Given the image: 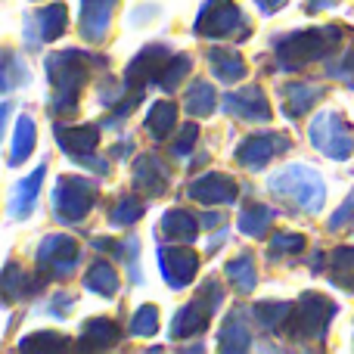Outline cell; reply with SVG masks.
Listing matches in <instances>:
<instances>
[{"label":"cell","instance_id":"cell-13","mask_svg":"<svg viewBox=\"0 0 354 354\" xmlns=\"http://www.w3.org/2000/svg\"><path fill=\"white\" fill-rule=\"evenodd\" d=\"M292 143L286 140L283 134H258V137H245L243 143L236 147V162L245 168H264L274 156L286 153Z\"/></svg>","mask_w":354,"mask_h":354},{"label":"cell","instance_id":"cell-2","mask_svg":"<svg viewBox=\"0 0 354 354\" xmlns=\"http://www.w3.org/2000/svg\"><path fill=\"white\" fill-rule=\"evenodd\" d=\"M345 31L339 25H324V28H305L295 31V35L277 41V66L283 72H295V68H305L311 62L330 56L333 50L342 44Z\"/></svg>","mask_w":354,"mask_h":354},{"label":"cell","instance_id":"cell-1","mask_svg":"<svg viewBox=\"0 0 354 354\" xmlns=\"http://www.w3.org/2000/svg\"><path fill=\"white\" fill-rule=\"evenodd\" d=\"M91 66H97V56H87L81 50H59L47 56V78L53 84V100H50L53 115H66L78 106V93L87 84Z\"/></svg>","mask_w":354,"mask_h":354},{"label":"cell","instance_id":"cell-47","mask_svg":"<svg viewBox=\"0 0 354 354\" xmlns=\"http://www.w3.org/2000/svg\"><path fill=\"white\" fill-rule=\"evenodd\" d=\"M336 0H308V12H317V10H330Z\"/></svg>","mask_w":354,"mask_h":354},{"label":"cell","instance_id":"cell-37","mask_svg":"<svg viewBox=\"0 0 354 354\" xmlns=\"http://www.w3.org/2000/svg\"><path fill=\"white\" fill-rule=\"evenodd\" d=\"M305 249V236L301 233H274L268 245L270 258H286V255H299Z\"/></svg>","mask_w":354,"mask_h":354},{"label":"cell","instance_id":"cell-14","mask_svg":"<svg viewBox=\"0 0 354 354\" xmlns=\"http://www.w3.org/2000/svg\"><path fill=\"white\" fill-rule=\"evenodd\" d=\"M187 196L196 202H205V205H230L236 202V180L221 171H208L189 183Z\"/></svg>","mask_w":354,"mask_h":354},{"label":"cell","instance_id":"cell-36","mask_svg":"<svg viewBox=\"0 0 354 354\" xmlns=\"http://www.w3.org/2000/svg\"><path fill=\"white\" fill-rule=\"evenodd\" d=\"M68 339L59 333H35V336H25L19 342V351H66Z\"/></svg>","mask_w":354,"mask_h":354},{"label":"cell","instance_id":"cell-27","mask_svg":"<svg viewBox=\"0 0 354 354\" xmlns=\"http://www.w3.org/2000/svg\"><path fill=\"white\" fill-rule=\"evenodd\" d=\"M270 224H274V208L261 205V202H249L243 208V214H239V230L245 236H264Z\"/></svg>","mask_w":354,"mask_h":354},{"label":"cell","instance_id":"cell-45","mask_svg":"<svg viewBox=\"0 0 354 354\" xmlns=\"http://www.w3.org/2000/svg\"><path fill=\"white\" fill-rule=\"evenodd\" d=\"M221 221H224V218H221L218 212H205V214L199 218V224H202V227H214V224H221Z\"/></svg>","mask_w":354,"mask_h":354},{"label":"cell","instance_id":"cell-7","mask_svg":"<svg viewBox=\"0 0 354 354\" xmlns=\"http://www.w3.org/2000/svg\"><path fill=\"white\" fill-rule=\"evenodd\" d=\"M308 134H311V143L317 153L330 156L336 162H345L354 153V134L339 112H320V115H314Z\"/></svg>","mask_w":354,"mask_h":354},{"label":"cell","instance_id":"cell-19","mask_svg":"<svg viewBox=\"0 0 354 354\" xmlns=\"http://www.w3.org/2000/svg\"><path fill=\"white\" fill-rule=\"evenodd\" d=\"M221 351L227 354H239V351H249L252 345V333H249V314L243 308L230 311L224 317V326H221Z\"/></svg>","mask_w":354,"mask_h":354},{"label":"cell","instance_id":"cell-44","mask_svg":"<svg viewBox=\"0 0 354 354\" xmlns=\"http://www.w3.org/2000/svg\"><path fill=\"white\" fill-rule=\"evenodd\" d=\"M351 221H354V193H351V199L336 212V218H330V230H342V227L351 224Z\"/></svg>","mask_w":354,"mask_h":354},{"label":"cell","instance_id":"cell-26","mask_svg":"<svg viewBox=\"0 0 354 354\" xmlns=\"http://www.w3.org/2000/svg\"><path fill=\"white\" fill-rule=\"evenodd\" d=\"M177 122V106L168 103V100H159V103L149 106V115H147V131L153 140H165L168 134L174 131Z\"/></svg>","mask_w":354,"mask_h":354},{"label":"cell","instance_id":"cell-39","mask_svg":"<svg viewBox=\"0 0 354 354\" xmlns=\"http://www.w3.org/2000/svg\"><path fill=\"white\" fill-rule=\"evenodd\" d=\"M3 62H6V66H3V91L10 93L16 84H25V81H28V68L19 66L16 53H6Z\"/></svg>","mask_w":354,"mask_h":354},{"label":"cell","instance_id":"cell-38","mask_svg":"<svg viewBox=\"0 0 354 354\" xmlns=\"http://www.w3.org/2000/svg\"><path fill=\"white\" fill-rule=\"evenodd\" d=\"M128 330H131V336H156V330H159V311H156V305H143L134 314Z\"/></svg>","mask_w":354,"mask_h":354},{"label":"cell","instance_id":"cell-16","mask_svg":"<svg viewBox=\"0 0 354 354\" xmlns=\"http://www.w3.org/2000/svg\"><path fill=\"white\" fill-rule=\"evenodd\" d=\"M168 183H171V171H168V165L159 159V156L147 153L137 159L134 189H140V193H147V196H162L168 189Z\"/></svg>","mask_w":354,"mask_h":354},{"label":"cell","instance_id":"cell-18","mask_svg":"<svg viewBox=\"0 0 354 354\" xmlns=\"http://www.w3.org/2000/svg\"><path fill=\"white\" fill-rule=\"evenodd\" d=\"M122 339V326L109 317H93L81 326V336H78V348L81 351H106L112 345H118Z\"/></svg>","mask_w":354,"mask_h":354},{"label":"cell","instance_id":"cell-46","mask_svg":"<svg viewBox=\"0 0 354 354\" xmlns=\"http://www.w3.org/2000/svg\"><path fill=\"white\" fill-rule=\"evenodd\" d=\"M258 6H261V12H274V10H280L286 0H255Z\"/></svg>","mask_w":354,"mask_h":354},{"label":"cell","instance_id":"cell-17","mask_svg":"<svg viewBox=\"0 0 354 354\" xmlns=\"http://www.w3.org/2000/svg\"><path fill=\"white\" fill-rule=\"evenodd\" d=\"M115 3L118 0H81V37L84 41H103Z\"/></svg>","mask_w":354,"mask_h":354},{"label":"cell","instance_id":"cell-4","mask_svg":"<svg viewBox=\"0 0 354 354\" xmlns=\"http://www.w3.org/2000/svg\"><path fill=\"white\" fill-rule=\"evenodd\" d=\"M333 314H336V305L330 299H324L317 292H305L299 299V305L292 308V314H289L283 333L289 339H324L326 330H330Z\"/></svg>","mask_w":354,"mask_h":354},{"label":"cell","instance_id":"cell-32","mask_svg":"<svg viewBox=\"0 0 354 354\" xmlns=\"http://www.w3.org/2000/svg\"><path fill=\"white\" fill-rule=\"evenodd\" d=\"M183 106H187L189 115H212L214 106H218V93H214V87L208 84V81H196L193 87L187 91V100H183Z\"/></svg>","mask_w":354,"mask_h":354},{"label":"cell","instance_id":"cell-20","mask_svg":"<svg viewBox=\"0 0 354 354\" xmlns=\"http://www.w3.org/2000/svg\"><path fill=\"white\" fill-rule=\"evenodd\" d=\"M208 62H212L214 78L224 81V84H236L239 78H245V59L233 47H212Z\"/></svg>","mask_w":354,"mask_h":354},{"label":"cell","instance_id":"cell-34","mask_svg":"<svg viewBox=\"0 0 354 354\" xmlns=\"http://www.w3.org/2000/svg\"><path fill=\"white\" fill-rule=\"evenodd\" d=\"M330 268H333V283L354 289V245H339V249H333Z\"/></svg>","mask_w":354,"mask_h":354},{"label":"cell","instance_id":"cell-8","mask_svg":"<svg viewBox=\"0 0 354 354\" xmlns=\"http://www.w3.org/2000/svg\"><path fill=\"white\" fill-rule=\"evenodd\" d=\"M193 28L202 37H245L252 31V25L245 22V16L239 12V6L233 0H205Z\"/></svg>","mask_w":354,"mask_h":354},{"label":"cell","instance_id":"cell-42","mask_svg":"<svg viewBox=\"0 0 354 354\" xmlns=\"http://www.w3.org/2000/svg\"><path fill=\"white\" fill-rule=\"evenodd\" d=\"M326 72L333 75V78H339V81H348V84H354V44H351V50L342 56V62H336V66H330Z\"/></svg>","mask_w":354,"mask_h":354},{"label":"cell","instance_id":"cell-12","mask_svg":"<svg viewBox=\"0 0 354 354\" xmlns=\"http://www.w3.org/2000/svg\"><path fill=\"white\" fill-rule=\"evenodd\" d=\"M159 268H162V277H165L168 286L183 289V286L193 283L196 270H199V255H196L193 249H187V245H171V249L162 245L159 249Z\"/></svg>","mask_w":354,"mask_h":354},{"label":"cell","instance_id":"cell-43","mask_svg":"<svg viewBox=\"0 0 354 354\" xmlns=\"http://www.w3.org/2000/svg\"><path fill=\"white\" fill-rule=\"evenodd\" d=\"M50 314H53V317H68V311H72L75 308V295L72 292H56L53 299H50Z\"/></svg>","mask_w":354,"mask_h":354},{"label":"cell","instance_id":"cell-49","mask_svg":"<svg viewBox=\"0 0 354 354\" xmlns=\"http://www.w3.org/2000/svg\"><path fill=\"white\" fill-rule=\"evenodd\" d=\"M131 153H134V143H118V147L115 149H112V156H131Z\"/></svg>","mask_w":354,"mask_h":354},{"label":"cell","instance_id":"cell-23","mask_svg":"<svg viewBox=\"0 0 354 354\" xmlns=\"http://www.w3.org/2000/svg\"><path fill=\"white\" fill-rule=\"evenodd\" d=\"M320 93L324 91L314 87V84H289V87H283V112H286L289 118L305 115V112L320 100Z\"/></svg>","mask_w":354,"mask_h":354},{"label":"cell","instance_id":"cell-10","mask_svg":"<svg viewBox=\"0 0 354 354\" xmlns=\"http://www.w3.org/2000/svg\"><path fill=\"white\" fill-rule=\"evenodd\" d=\"M56 140L66 149L68 159L87 165L91 171L109 174L106 159H97V147H100V124H78V128H62L56 124Z\"/></svg>","mask_w":354,"mask_h":354},{"label":"cell","instance_id":"cell-5","mask_svg":"<svg viewBox=\"0 0 354 354\" xmlns=\"http://www.w3.org/2000/svg\"><path fill=\"white\" fill-rule=\"evenodd\" d=\"M93 202H97V183L87 177L62 174L53 187V214L62 224H75L91 214Z\"/></svg>","mask_w":354,"mask_h":354},{"label":"cell","instance_id":"cell-30","mask_svg":"<svg viewBox=\"0 0 354 354\" xmlns=\"http://www.w3.org/2000/svg\"><path fill=\"white\" fill-rule=\"evenodd\" d=\"M224 277L227 283H230L236 292H249V289H255V264H252V255L249 252H243L239 258H233V261H227L224 268Z\"/></svg>","mask_w":354,"mask_h":354},{"label":"cell","instance_id":"cell-41","mask_svg":"<svg viewBox=\"0 0 354 354\" xmlns=\"http://www.w3.org/2000/svg\"><path fill=\"white\" fill-rule=\"evenodd\" d=\"M196 140H199V128H196V124H183L180 134H177V143L171 147V153L174 156H187L189 149L196 147Z\"/></svg>","mask_w":354,"mask_h":354},{"label":"cell","instance_id":"cell-25","mask_svg":"<svg viewBox=\"0 0 354 354\" xmlns=\"http://www.w3.org/2000/svg\"><path fill=\"white\" fill-rule=\"evenodd\" d=\"M41 286H44L41 277H35V280H31V277L25 274V270L19 268L16 261L6 264V270H3V299H6V305H10L12 299H19V295H31V292H37Z\"/></svg>","mask_w":354,"mask_h":354},{"label":"cell","instance_id":"cell-48","mask_svg":"<svg viewBox=\"0 0 354 354\" xmlns=\"http://www.w3.org/2000/svg\"><path fill=\"white\" fill-rule=\"evenodd\" d=\"M221 243H227V227H224L221 233H214V236H212V243H208V252H218Z\"/></svg>","mask_w":354,"mask_h":354},{"label":"cell","instance_id":"cell-11","mask_svg":"<svg viewBox=\"0 0 354 354\" xmlns=\"http://www.w3.org/2000/svg\"><path fill=\"white\" fill-rule=\"evenodd\" d=\"M168 59H171V50H168L165 44H149V47H143L140 53L128 62V68H124V84L131 87V93H140L143 97V87H147L149 81H159Z\"/></svg>","mask_w":354,"mask_h":354},{"label":"cell","instance_id":"cell-28","mask_svg":"<svg viewBox=\"0 0 354 354\" xmlns=\"http://www.w3.org/2000/svg\"><path fill=\"white\" fill-rule=\"evenodd\" d=\"M35 19H37V28H41L44 41H56V37H62V31L68 28V10H66V3L44 6L41 12H35Z\"/></svg>","mask_w":354,"mask_h":354},{"label":"cell","instance_id":"cell-40","mask_svg":"<svg viewBox=\"0 0 354 354\" xmlns=\"http://www.w3.org/2000/svg\"><path fill=\"white\" fill-rule=\"evenodd\" d=\"M112 252H118V255L128 261V270H131V280L134 283H140L143 277H140V268H137V255H140V243L137 239H124V243H115V249Z\"/></svg>","mask_w":354,"mask_h":354},{"label":"cell","instance_id":"cell-29","mask_svg":"<svg viewBox=\"0 0 354 354\" xmlns=\"http://www.w3.org/2000/svg\"><path fill=\"white\" fill-rule=\"evenodd\" d=\"M31 149H35V122H31L28 115H22L16 122V134H12V147H10V168L22 165L25 159L31 156Z\"/></svg>","mask_w":354,"mask_h":354},{"label":"cell","instance_id":"cell-21","mask_svg":"<svg viewBox=\"0 0 354 354\" xmlns=\"http://www.w3.org/2000/svg\"><path fill=\"white\" fill-rule=\"evenodd\" d=\"M199 218L189 212H183V208H168L165 214H162V224L159 230L165 233L168 239H177V243H189V239L196 236V230H199Z\"/></svg>","mask_w":354,"mask_h":354},{"label":"cell","instance_id":"cell-35","mask_svg":"<svg viewBox=\"0 0 354 354\" xmlns=\"http://www.w3.org/2000/svg\"><path fill=\"white\" fill-rule=\"evenodd\" d=\"M187 75H189V56L187 53H177V56L168 59V66L162 68V75H159V81H156V84H159L162 91H174V87L180 84Z\"/></svg>","mask_w":354,"mask_h":354},{"label":"cell","instance_id":"cell-15","mask_svg":"<svg viewBox=\"0 0 354 354\" xmlns=\"http://www.w3.org/2000/svg\"><path fill=\"white\" fill-rule=\"evenodd\" d=\"M221 106H224V112H230L236 118H252V122H268L270 118V103L261 87H243V91L224 93Z\"/></svg>","mask_w":354,"mask_h":354},{"label":"cell","instance_id":"cell-22","mask_svg":"<svg viewBox=\"0 0 354 354\" xmlns=\"http://www.w3.org/2000/svg\"><path fill=\"white\" fill-rule=\"evenodd\" d=\"M44 171H47V168L37 165L35 171H31V174L16 187V196H12V202H10V214H12V218H25V214L35 208L37 189H41V183H44Z\"/></svg>","mask_w":354,"mask_h":354},{"label":"cell","instance_id":"cell-33","mask_svg":"<svg viewBox=\"0 0 354 354\" xmlns=\"http://www.w3.org/2000/svg\"><path fill=\"white\" fill-rule=\"evenodd\" d=\"M147 212L143 199L137 193H124L122 199L115 202V208L109 212V224L112 227H131L134 221H140V214Z\"/></svg>","mask_w":354,"mask_h":354},{"label":"cell","instance_id":"cell-3","mask_svg":"<svg viewBox=\"0 0 354 354\" xmlns=\"http://www.w3.org/2000/svg\"><path fill=\"white\" fill-rule=\"evenodd\" d=\"M270 193L280 196V199L292 202V205L305 208V212L317 214L324 208V199H326V183L314 168L308 165H289L283 171H277L274 177L268 180Z\"/></svg>","mask_w":354,"mask_h":354},{"label":"cell","instance_id":"cell-31","mask_svg":"<svg viewBox=\"0 0 354 354\" xmlns=\"http://www.w3.org/2000/svg\"><path fill=\"white\" fill-rule=\"evenodd\" d=\"M84 286L91 289V292H100V295H106V299H112V295L118 292V274H115V268H112L109 261H97L84 274Z\"/></svg>","mask_w":354,"mask_h":354},{"label":"cell","instance_id":"cell-24","mask_svg":"<svg viewBox=\"0 0 354 354\" xmlns=\"http://www.w3.org/2000/svg\"><path fill=\"white\" fill-rule=\"evenodd\" d=\"M292 308H295L292 301H258V305L252 308V320H255L264 333H274V330L286 326Z\"/></svg>","mask_w":354,"mask_h":354},{"label":"cell","instance_id":"cell-6","mask_svg":"<svg viewBox=\"0 0 354 354\" xmlns=\"http://www.w3.org/2000/svg\"><path fill=\"white\" fill-rule=\"evenodd\" d=\"M221 299H224V292L218 289V280H205L199 295L174 314L171 339H193V336H199V333H205V326L212 324V314L218 311Z\"/></svg>","mask_w":354,"mask_h":354},{"label":"cell","instance_id":"cell-9","mask_svg":"<svg viewBox=\"0 0 354 354\" xmlns=\"http://www.w3.org/2000/svg\"><path fill=\"white\" fill-rule=\"evenodd\" d=\"M75 264H78V243H75L72 236L50 233V236H44V243L37 245V277H41L44 283L72 277Z\"/></svg>","mask_w":354,"mask_h":354}]
</instances>
